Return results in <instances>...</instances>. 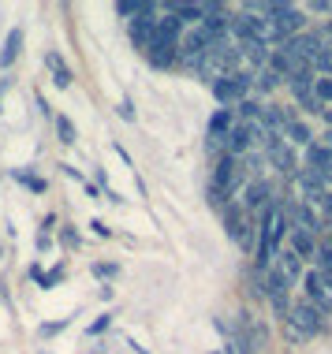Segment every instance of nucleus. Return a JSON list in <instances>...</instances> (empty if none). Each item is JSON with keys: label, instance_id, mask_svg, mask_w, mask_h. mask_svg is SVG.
I'll return each instance as SVG.
<instances>
[{"label": "nucleus", "instance_id": "f257e3e1", "mask_svg": "<svg viewBox=\"0 0 332 354\" xmlns=\"http://www.w3.org/2000/svg\"><path fill=\"white\" fill-rule=\"evenodd\" d=\"M284 232H288V209H284V205H265L261 227H258V257H254L261 272L273 269V257L280 254Z\"/></svg>", "mask_w": 332, "mask_h": 354}, {"label": "nucleus", "instance_id": "f03ea898", "mask_svg": "<svg viewBox=\"0 0 332 354\" xmlns=\"http://www.w3.org/2000/svg\"><path fill=\"white\" fill-rule=\"evenodd\" d=\"M325 321L329 317H321V313L306 299L291 302L288 317H284V336H288V343H306V339H314V336L325 332Z\"/></svg>", "mask_w": 332, "mask_h": 354}, {"label": "nucleus", "instance_id": "7ed1b4c3", "mask_svg": "<svg viewBox=\"0 0 332 354\" xmlns=\"http://www.w3.org/2000/svg\"><path fill=\"white\" fill-rule=\"evenodd\" d=\"M246 90H250V71H228V75H216L213 79V97L224 104H243Z\"/></svg>", "mask_w": 332, "mask_h": 354}, {"label": "nucleus", "instance_id": "20e7f679", "mask_svg": "<svg viewBox=\"0 0 332 354\" xmlns=\"http://www.w3.org/2000/svg\"><path fill=\"white\" fill-rule=\"evenodd\" d=\"M239 183H243V160L224 153V157L216 160V168H213V190L224 194V198H232L235 190H239Z\"/></svg>", "mask_w": 332, "mask_h": 354}, {"label": "nucleus", "instance_id": "39448f33", "mask_svg": "<svg viewBox=\"0 0 332 354\" xmlns=\"http://www.w3.org/2000/svg\"><path fill=\"white\" fill-rule=\"evenodd\" d=\"M265 157H269V165L284 171V176H291V171L299 168V157H295V149L288 146V138L284 135H273L269 142H265Z\"/></svg>", "mask_w": 332, "mask_h": 354}, {"label": "nucleus", "instance_id": "423d86ee", "mask_svg": "<svg viewBox=\"0 0 332 354\" xmlns=\"http://www.w3.org/2000/svg\"><path fill=\"white\" fill-rule=\"evenodd\" d=\"M261 287H265V299L273 302V310H277L280 317H288V310H291V283H284V276H277L269 269L261 276Z\"/></svg>", "mask_w": 332, "mask_h": 354}, {"label": "nucleus", "instance_id": "0eeeda50", "mask_svg": "<svg viewBox=\"0 0 332 354\" xmlns=\"http://www.w3.org/2000/svg\"><path fill=\"white\" fill-rule=\"evenodd\" d=\"M224 227H228V235H232L239 246H246V250L254 246V227H250V220H246V213L239 205H228L224 209Z\"/></svg>", "mask_w": 332, "mask_h": 354}, {"label": "nucleus", "instance_id": "6e6552de", "mask_svg": "<svg viewBox=\"0 0 332 354\" xmlns=\"http://www.w3.org/2000/svg\"><path fill=\"white\" fill-rule=\"evenodd\" d=\"M306 302L314 306V310L321 313V317H332V295H329V287H325V280H321V272L314 269V272H306Z\"/></svg>", "mask_w": 332, "mask_h": 354}, {"label": "nucleus", "instance_id": "1a4fd4ad", "mask_svg": "<svg viewBox=\"0 0 332 354\" xmlns=\"http://www.w3.org/2000/svg\"><path fill=\"white\" fill-rule=\"evenodd\" d=\"M306 171L317 179H325V183H332V149L321 146V142H310L306 146Z\"/></svg>", "mask_w": 332, "mask_h": 354}, {"label": "nucleus", "instance_id": "9d476101", "mask_svg": "<svg viewBox=\"0 0 332 354\" xmlns=\"http://www.w3.org/2000/svg\"><path fill=\"white\" fill-rule=\"evenodd\" d=\"M232 127H235L232 112H228V109H216V112H213V120H210V149H224L228 131H232Z\"/></svg>", "mask_w": 332, "mask_h": 354}, {"label": "nucleus", "instance_id": "9b49d317", "mask_svg": "<svg viewBox=\"0 0 332 354\" xmlns=\"http://www.w3.org/2000/svg\"><path fill=\"white\" fill-rule=\"evenodd\" d=\"M273 272L284 276V283H299L302 280V261L291 250H280L277 257H273Z\"/></svg>", "mask_w": 332, "mask_h": 354}, {"label": "nucleus", "instance_id": "f8f14e48", "mask_svg": "<svg viewBox=\"0 0 332 354\" xmlns=\"http://www.w3.org/2000/svg\"><path fill=\"white\" fill-rule=\"evenodd\" d=\"M288 224L295 227V232H321V224H317V216H314V209H310L306 202H299V205H291L288 209Z\"/></svg>", "mask_w": 332, "mask_h": 354}, {"label": "nucleus", "instance_id": "ddd939ff", "mask_svg": "<svg viewBox=\"0 0 332 354\" xmlns=\"http://www.w3.org/2000/svg\"><path fill=\"white\" fill-rule=\"evenodd\" d=\"M235 351H239V354H254V351H258L250 313H239V321H235Z\"/></svg>", "mask_w": 332, "mask_h": 354}, {"label": "nucleus", "instance_id": "4468645a", "mask_svg": "<svg viewBox=\"0 0 332 354\" xmlns=\"http://www.w3.org/2000/svg\"><path fill=\"white\" fill-rule=\"evenodd\" d=\"M179 37H183V23H179L176 15L157 19V34H154L157 45H179Z\"/></svg>", "mask_w": 332, "mask_h": 354}, {"label": "nucleus", "instance_id": "2eb2a0df", "mask_svg": "<svg viewBox=\"0 0 332 354\" xmlns=\"http://www.w3.org/2000/svg\"><path fill=\"white\" fill-rule=\"evenodd\" d=\"M154 34H157V15H142L131 23V37H135V45H142V49L154 45Z\"/></svg>", "mask_w": 332, "mask_h": 354}, {"label": "nucleus", "instance_id": "dca6fc26", "mask_svg": "<svg viewBox=\"0 0 332 354\" xmlns=\"http://www.w3.org/2000/svg\"><path fill=\"white\" fill-rule=\"evenodd\" d=\"M246 149H250V135H246V127H243V123H235V127L228 131L224 153H228V157H243Z\"/></svg>", "mask_w": 332, "mask_h": 354}, {"label": "nucleus", "instance_id": "f3484780", "mask_svg": "<svg viewBox=\"0 0 332 354\" xmlns=\"http://www.w3.org/2000/svg\"><path fill=\"white\" fill-rule=\"evenodd\" d=\"M116 15H123V19H142V15H157V4H146V0H120L116 4Z\"/></svg>", "mask_w": 332, "mask_h": 354}, {"label": "nucleus", "instance_id": "a211bd4d", "mask_svg": "<svg viewBox=\"0 0 332 354\" xmlns=\"http://www.w3.org/2000/svg\"><path fill=\"white\" fill-rule=\"evenodd\" d=\"M265 202H269V183L265 179H258V183H250L243 190V209H265Z\"/></svg>", "mask_w": 332, "mask_h": 354}, {"label": "nucleus", "instance_id": "6ab92c4d", "mask_svg": "<svg viewBox=\"0 0 332 354\" xmlns=\"http://www.w3.org/2000/svg\"><path fill=\"white\" fill-rule=\"evenodd\" d=\"M19 53H23V30H19V26H15V30L12 34H8V41H4V49H0V68H12V64H15V56Z\"/></svg>", "mask_w": 332, "mask_h": 354}, {"label": "nucleus", "instance_id": "aec40b11", "mask_svg": "<svg viewBox=\"0 0 332 354\" xmlns=\"http://www.w3.org/2000/svg\"><path fill=\"white\" fill-rule=\"evenodd\" d=\"M291 254H295L299 261H306V257H314V254H317V243H314V235H310V232H295V235H291Z\"/></svg>", "mask_w": 332, "mask_h": 354}, {"label": "nucleus", "instance_id": "412c9836", "mask_svg": "<svg viewBox=\"0 0 332 354\" xmlns=\"http://www.w3.org/2000/svg\"><path fill=\"white\" fill-rule=\"evenodd\" d=\"M168 12H172L179 23H202V12H205V4H168Z\"/></svg>", "mask_w": 332, "mask_h": 354}, {"label": "nucleus", "instance_id": "4be33fe9", "mask_svg": "<svg viewBox=\"0 0 332 354\" xmlns=\"http://www.w3.org/2000/svg\"><path fill=\"white\" fill-rule=\"evenodd\" d=\"M45 64H49V71H53V82L60 86V90H68V86H71V71H68V64H64L56 53L45 56Z\"/></svg>", "mask_w": 332, "mask_h": 354}, {"label": "nucleus", "instance_id": "5701e85b", "mask_svg": "<svg viewBox=\"0 0 332 354\" xmlns=\"http://www.w3.org/2000/svg\"><path fill=\"white\" fill-rule=\"evenodd\" d=\"M284 138H288V142H295V146H310V142H314V135H310V127H306V123H299V120H291L288 127H284Z\"/></svg>", "mask_w": 332, "mask_h": 354}, {"label": "nucleus", "instance_id": "b1692460", "mask_svg": "<svg viewBox=\"0 0 332 354\" xmlns=\"http://www.w3.org/2000/svg\"><path fill=\"white\" fill-rule=\"evenodd\" d=\"M176 49L179 45H149V60L157 64V68H168V64H176Z\"/></svg>", "mask_w": 332, "mask_h": 354}, {"label": "nucleus", "instance_id": "393cba45", "mask_svg": "<svg viewBox=\"0 0 332 354\" xmlns=\"http://www.w3.org/2000/svg\"><path fill=\"white\" fill-rule=\"evenodd\" d=\"M314 261H317V269H321V272H332V235L325 239V243H317Z\"/></svg>", "mask_w": 332, "mask_h": 354}, {"label": "nucleus", "instance_id": "a878e982", "mask_svg": "<svg viewBox=\"0 0 332 354\" xmlns=\"http://www.w3.org/2000/svg\"><path fill=\"white\" fill-rule=\"evenodd\" d=\"M56 131H60L64 146H71V142H79V131H75V123L68 116H56Z\"/></svg>", "mask_w": 332, "mask_h": 354}, {"label": "nucleus", "instance_id": "bb28decb", "mask_svg": "<svg viewBox=\"0 0 332 354\" xmlns=\"http://www.w3.org/2000/svg\"><path fill=\"white\" fill-rule=\"evenodd\" d=\"M280 82H284V79H280V75L269 68V64H265V68H261V75H258V86H261V90H277Z\"/></svg>", "mask_w": 332, "mask_h": 354}, {"label": "nucleus", "instance_id": "cd10ccee", "mask_svg": "<svg viewBox=\"0 0 332 354\" xmlns=\"http://www.w3.org/2000/svg\"><path fill=\"white\" fill-rule=\"evenodd\" d=\"M314 97H317V104L332 101V79H314Z\"/></svg>", "mask_w": 332, "mask_h": 354}, {"label": "nucleus", "instance_id": "c85d7f7f", "mask_svg": "<svg viewBox=\"0 0 332 354\" xmlns=\"http://www.w3.org/2000/svg\"><path fill=\"white\" fill-rule=\"evenodd\" d=\"M116 272H120V269H116V265H109V261H98V265H93V276H101V280H112Z\"/></svg>", "mask_w": 332, "mask_h": 354}, {"label": "nucleus", "instance_id": "c756f323", "mask_svg": "<svg viewBox=\"0 0 332 354\" xmlns=\"http://www.w3.org/2000/svg\"><path fill=\"white\" fill-rule=\"evenodd\" d=\"M68 328V317L64 321H53V324H42V336H53V332H64Z\"/></svg>", "mask_w": 332, "mask_h": 354}, {"label": "nucleus", "instance_id": "7c9ffc66", "mask_svg": "<svg viewBox=\"0 0 332 354\" xmlns=\"http://www.w3.org/2000/svg\"><path fill=\"white\" fill-rule=\"evenodd\" d=\"M116 112H120L123 120H135V104H131V101H120V109H116Z\"/></svg>", "mask_w": 332, "mask_h": 354}, {"label": "nucleus", "instance_id": "2f4dec72", "mask_svg": "<svg viewBox=\"0 0 332 354\" xmlns=\"http://www.w3.org/2000/svg\"><path fill=\"white\" fill-rule=\"evenodd\" d=\"M105 328H109V317H98L90 324V336H93V332H105Z\"/></svg>", "mask_w": 332, "mask_h": 354}, {"label": "nucleus", "instance_id": "473e14b6", "mask_svg": "<svg viewBox=\"0 0 332 354\" xmlns=\"http://www.w3.org/2000/svg\"><path fill=\"white\" fill-rule=\"evenodd\" d=\"M321 146H329V149H332V127L325 131V142H321Z\"/></svg>", "mask_w": 332, "mask_h": 354}, {"label": "nucleus", "instance_id": "72a5a7b5", "mask_svg": "<svg viewBox=\"0 0 332 354\" xmlns=\"http://www.w3.org/2000/svg\"><path fill=\"white\" fill-rule=\"evenodd\" d=\"M325 116H329V127H332V112H325Z\"/></svg>", "mask_w": 332, "mask_h": 354}, {"label": "nucleus", "instance_id": "f704fd0d", "mask_svg": "<svg viewBox=\"0 0 332 354\" xmlns=\"http://www.w3.org/2000/svg\"><path fill=\"white\" fill-rule=\"evenodd\" d=\"M329 34H332V19H329Z\"/></svg>", "mask_w": 332, "mask_h": 354}, {"label": "nucleus", "instance_id": "c9c22d12", "mask_svg": "<svg viewBox=\"0 0 332 354\" xmlns=\"http://www.w3.org/2000/svg\"><path fill=\"white\" fill-rule=\"evenodd\" d=\"M329 187H332V183H329Z\"/></svg>", "mask_w": 332, "mask_h": 354}]
</instances>
